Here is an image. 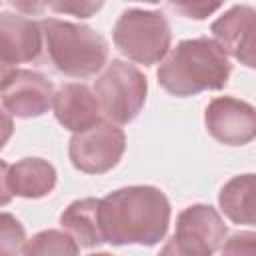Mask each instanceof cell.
I'll return each instance as SVG.
<instances>
[{
    "mask_svg": "<svg viewBox=\"0 0 256 256\" xmlns=\"http://www.w3.org/2000/svg\"><path fill=\"white\" fill-rule=\"evenodd\" d=\"M60 226L80 248L92 250L104 244L100 228V198H80L60 214Z\"/></svg>",
    "mask_w": 256,
    "mask_h": 256,
    "instance_id": "cell-13",
    "label": "cell"
},
{
    "mask_svg": "<svg viewBox=\"0 0 256 256\" xmlns=\"http://www.w3.org/2000/svg\"><path fill=\"white\" fill-rule=\"evenodd\" d=\"M42 54L40 24L28 16L0 14V90L14 74L18 64L36 62Z\"/></svg>",
    "mask_w": 256,
    "mask_h": 256,
    "instance_id": "cell-8",
    "label": "cell"
},
{
    "mask_svg": "<svg viewBox=\"0 0 256 256\" xmlns=\"http://www.w3.org/2000/svg\"><path fill=\"white\" fill-rule=\"evenodd\" d=\"M218 204L230 222L252 226L256 222V178L254 174H240V176L230 178L218 194Z\"/></svg>",
    "mask_w": 256,
    "mask_h": 256,
    "instance_id": "cell-15",
    "label": "cell"
},
{
    "mask_svg": "<svg viewBox=\"0 0 256 256\" xmlns=\"http://www.w3.org/2000/svg\"><path fill=\"white\" fill-rule=\"evenodd\" d=\"M226 224L210 204H192L176 218L174 236L162 248V254L210 256L226 240Z\"/></svg>",
    "mask_w": 256,
    "mask_h": 256,
    "instance_id": "cell-6",
    "label": "cell"
},
{
    "mask_svg": "<svg viewBox=\"0 0 256 256\" xmlns=\"http://www.w3.org/2000/svg\"><path fill=\"white\" fill-rule=\"evenodd\" d=\"M12 132H14L12 116L0 108V150L6 146V142H8V140H10V136H12Z\"/></svg>",
    "mask_w": 256,
    "mask_h": 256,
    "instance_id": "cell-23",
    "label": "cell"
},
{
    "mask_svg": "<svg viewBox=\"0 0 256 256\" xmlns=\"http://www.w3.org/2000/svg\"><path fill=\"white\" fill-rule=\"evenodd\" d=\"M0 96L10 116L38 118L52 108L54 86L44 74L36 70L16 68L0 90Z\"/></svg>",
    "mask_w": 256,
    "mask_h": 256,
    "instance_id": "cell-10",
    "label": "cell"
},
{
    "mask_svg": "<svg viewBox=\"0 0 256 256\" xmlns=\"http://www.w3.org/2000/svg\"><path fill=\"white\" fill-rule=\"evenodd\" d=\"M8 184L14 196L44 198L56 186V170L48 160L22 158L8 170Z\"/></svg>",
    "mask_w": 256,
    "mask_h": 256,
    "instance_id": "cell-14",
    "label": "cell"
},
{
    "mask_svg": "<svg viewBox=\"0 0 256 256\" xmlns=\"http://www.w3.org/2000/svg\"><path fill=\"white\" fill-rule=\"evenodd\" d=\"M232 64L228 54L206 36L178 42L160 60L158 84L172 96L186 98L228 84Z\"/></svg>",
    "mask_w": 256,
    "mask_h": 256,
    "instance_id": "cell-2",
    "label": "cell"
},
{
    "mask_svg": "<svg viewBox=\"0 0 256 256\" xmlns=\"http://www.w3.org/2000/svg\"><path fill=\"white\" fill-rule=\"evenodd\" d=\"M8 170H10V166L4 160H0V206H6L14 196L10 190V184H8Z\"/></svg>",
    "mask_w": 256,
    "mask_h": 256,
    "instance_id": "cell-22",
    "label": "cell"
},
{
    "mask_svg": "<svg viewBox=\"0 0 256 256\" xmlns=\"http://www.w3.org/2000/svg\"><path fill=\"white\" fill-rule=\"evenodd\" d=\"M38 24L42 30V52L58 74L82 80L106 66L108 42L94 28L58 18H44Z\"/></svg>",
    "mask_w": 256,
    "mask_h": 256,
    "instance_id": "cell-3",
    "label": "cell"
},
{
    "mask_svg": "<svg viewBox=\"0 0 256 256\" xmlns=\"http://www.w3.org/2000/svg\"><path fill=\"white\" fill-rule=\"evenodd\" d=\"M52 108L56 120L70 132L86 130L102 118L96 94L86 84H62L54 92Z\"/></svg>",
    "mask_w": 256,
    "mask_h": 256,
    "instance_id": "cell-12",
    "label": "cell"
},
{
    "mask_svg": "<svg viewBox=\"0 0 256 256\" xmlns=\"http://www.w3.org/2000/svg\"><path fill=\"white\" fill-rule=\"evenodd\" d=\"M134 2H148V4H158L160 0H134Z\"/></svg>",
    "mask_w": 256,
    "mask_h": 256,
    "instance_id": "cell-24",
    "label": "cell"
},
{
    "mask_svg": "<svg viewBox=\"0 0 256 256\" xmlns=\"http://www.w3.org/2000/svg\"><path fill=\"white\" fill-rule=\"evenodd\" d=\"M26 230L20 220L8 212H0V254H24Z\"/></svg>",
    "mask_w": 256,
    "mask_h": 256,
    "instance_id": "cell-17",
    "label": "cell"
},
{
    "mask_svg": "<svg viewBox=\"0 0 256 256\" xmlns=\"http://www.w3.org/2000/svg\"><path fill=\"white\" fill-rule=\"evenodd\" d=\"M8 4L24 16H40L48 8L46 0H8Z\"/></svg>",
    "mask_w": 256,
    "mask_h": 256,
    "instance_id": "cell-21",
    "label": "cell"
},
{
    "mask_svg": "<svg viewBox=\"0 0 256 256\" xmlns=\"http://www.w3.org/2000/svg\"><path fill=\"white\" fill-rule=\"evenodd\" d=\"M126 150V136L118 124L100 120L86 130L74 132L68 144V156L76 170L86 174H104L112 170Z\"/></svg>",
    "mask_w": 256,
    "mask_h": 256,
    "instance_id": "cell-7",
    "label": "cell"
},
{
    "mask_svg": "<svg viewBox=\"0 0 256 256\" xmlns=\"http://www.w3.org/2000/svg\"><path fill=\"white\" fill-rule=\"evenodd\" d=\"M46 6L56 14L90 18L104 6V0H46Z\"/></svg>",
    "mask_w": 256,
    "mask_h": 256,
    "instance_id": "cell-19",
    "label": "cell"
},
{
    "mask_svg": "<svg viewBox=\"0 0 256 256\" xmlns=\"http://www.w3.org/2000/svg\"><path fill=\"white\" fill-rule=\"evenodd\" d=\"M80 246L66 230H42L24 244L26 256H48V254H78Z\"/></svg>",
    "mask_w": 256,
    "mask_h": 256,
    "instance_id": "cell-16",
    "label": "cell"
},
{
    "mask_svg": "<svg viewBox=\"0 0 256 256\" xmlns=\"http://www.w3.org/2000/svg\"><path fill=\"white\" fill-rule=\"evenodd\" d=\"M208 134L226 146H244L256 136V110L234 96L214 98L204 112Z\"/></svg>",
    "mask_w": 256,
    "mask_h": 256,
    "instance_id": "cell-9",
    "label": "cell"
},
{
    "mask_svg": "<svg viewBox=\"0 0 256 256\" xmlns=\"http://www.w3.org/2000/svg\"><path fill=\"white\" fill-rule=\"evenodd\" d=\"M100 112L114 124H130L142 110L148 94L146 76L124 60H112L94 82Z\"/></svg>",
    "mask_w": 256,
    "mask_h": 256,
    "instance_id": "cell-5",
    "label": "cell"
},
{
    "mask_svg": "<svg viewBox=\"0 0 256 256\" xmlns=\"http://www.w3.org/2000/svg\"><path fill=\"white\" fill-rule=\"evenodd\" d=\"M254 232H240V234H234L230 236V240L226 244H222V252H228V254H238L240 252V246L242 242H246V252H252V246H254Z\"/></svg>",
    "mask_w": 256,
    "mask_h": 256,
    "instance_id": "cell-20",
    "label": "cell"
},
{
    "mask_svg": "<svg viewBox=\"0 0 256 256\" xmlns=\"http://www.w3.org/2000/svg\"><path fill=\"white\" fill-rule=\"evenodd\" d=\"M114 46L128 60L152 66L170 50L172 30L160 10L130 8L120 14L112 30Z\"/></svg>",
    "mask_w": 256,
    "mask_h": 256,
    "instance_id": "cell-4",
    "label": "cell"
},
{
    "mask_svg": "<svg viewBox=\"0 0 256 256\" xmlns=\"http://www.w3.org/2000/svg\"><path fill=\"white\" fill-rule=\"evenodd\" d=\"M170 202L156 186H126L100 198V228L110 246H154L170 226Z\"/></svg>",
    "mask_w": 256,
    "mask_h": 256,
    "instance_id": "cell-1",
    "label": "cell"
},
{
    "mask_svg": "<svg viewBox=\"0 0 256 256\" xmlns=\"http://www.w3.org/2000/svg\"><path fill=\"white\" fill-rule=\"evenodd\" d=\"M166 4L178 16L190 20H206L224 4V0H166Z\"/></svg>",
    "mask_w": 256,
    "mask_h": 256,
    "instance_id": "cell-18",
    "label": "cell"
},
{
    "mask_svg": "<svg viewBox=\"0 0 256 256\" xmlns=\"http://www.w3.org/2000/svg\"><path fill=\"white\" fill-rule=\"evenodd\" d=\"M254 16L252 6H232L210 26L212 40L248 68H254Z\"/></svg>",
    "mask_w": 256,
    "mask_h": 256,
    "instance_id": "cell-11",
    "label": "cell"
}]
</instances>
